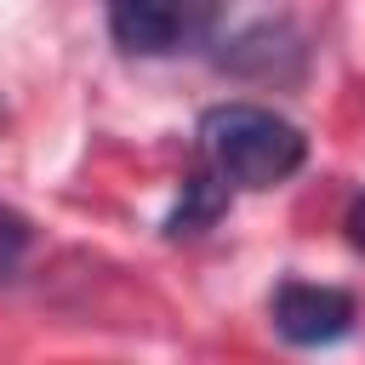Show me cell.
Wrapping results in <instances>:
<instances>
[{
	"label": "cell",
	"mask_w": 365,
	"mask_h": 365,
	"mask_svg": "<svg viewBox=\"0 0 365 365\" xmlns=\"http://www.w3.org/2000/svg\"><path fill=\"white\" fill-rule=\"evenodd\" d=\"M205 11L211 0H108V34L137 57H160L177 51Z\"/></svg>",
	"instance_id": "obj_3"
},
{
	"label": "cell",
	"mask_w": 365,
	"mask_h": 365,
	"mask_svg": "<svg viewBox=\"0 0 365 365\" xmlns=\"http://www.w3.org/2000/svg\"><path fill=\"white\" fill-rule=\"evenodd\" d=\"M222 205H228V177H217V171L205 165V171H194V177L182 182V200H177V211L165 217V228H171V234H200V228H211V222L222 217Z\"/></svg>",
	"instance_id": "obj_4"
},
{
	"label": "cell",
	"mask_w": 365,
	"mask_h": 365,
	"mask_svg": "<svg viewBox=\"0 0 365 365\" xmlns=\"http://www.w3.org/2000/svg\"><path fill=\"white\" fill-rule=\"evenodd\" d=\"M200 148H205V165L217 177H228V188H274L285 177L302 171L308 160V137L274 114V108H257V103H222L200 120Z\"/></svg>",
	"instance_id": "obj_1"
},
{
	"label": "cell",
	"mask_w": 365,
	"mask_h": 365,
	"mask_svg": "<svg viewBox=\"0 0 365 365\" xmlns=\"http://www.w3.org/2000/svg\"><path fill=\"white\" fill-rule=\"evenodd\" d=\"M23 257H29V222H23L11 205H0V279L17 274Z\"/></svg>",
	"instance_id": "obj_5"
},
{
	"label": "cell",
	"mask_w": 365,
	"mask_h": 365,
	"mask_svg": "<svg viewBox=\"0 0 365 365\" xmlns=\"http://www.w3.org/2000/svg\"><path fill=\"white\" fill-rule=\"evenodd\" d=\"M342 228H348V245H354V251H365V200H354V205H348V222H342Z\"/></svg>",
	"instance_id": "obj_6"
},
{
	"label": "cell",
	"mask_w": 365,
	"mask_h": 365,
	"mask_svg": "<svg viewBox=\"0 0 365 365\" xmlns=\"http://www.w3.org/2000/svg\"><path fill=\"white\" fill-rule=\"evenodd\" d=\"M274 331L297 348H325L336 336L354 331V297L336 285H308V279H285L274 291Z\"/></svg>",
	"instance_id": "obj_2"
}]
</instances>
